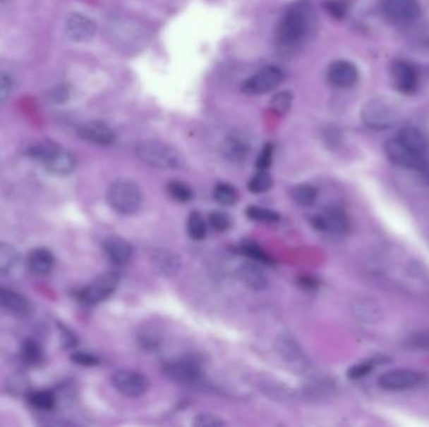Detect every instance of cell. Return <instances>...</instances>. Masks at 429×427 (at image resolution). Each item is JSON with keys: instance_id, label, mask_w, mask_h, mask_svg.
I'll use <instances>...</instances> for the list:
<instances>
[{"instance_id": "cell-1", "label": "cell", "mask_w": 429, "mask_h": 427, "mask_svg": "<svg viewBox=\"0 0 429 427\" xmlns=\"http://www.w3.org/2000/svg\"><path fill=\"white\" fill-rule=\"evenodd\" d=\"M318 17L309 0H299L288 6L275 32L279 51L293 53L316 32Z\"/></svg>"}, {"instance_id": "cell-2", "label": "cell", "mask_w": 429, "mask_h": 427, "mask_svg": "<svg viewBox=\"0 0 429 427\" xmlns=\"http://www.w3.org/2000/svg\"><path fill=\"white\" fill-rule=\"evenodd\" d=\"M108 33L114 44L126 53H138L150 43V32L143 23L131 17H117L109 22Z\"/></svg>"}, {"instance_id": "cell-3", "label": "cell", "mask_w": 429, "mask_h": 427, "mask_svg": "<svg viewBox=\"0 0 429 427\" xmlns=\"http://www.w3.org/2000/svg\"><path fill=\"white\" fill-rule=\"evenodd\" d=\"M135 156L142 163L151 166L153 168L179 169L185 164L182 153L164 142H142L135 147Z\"/></svg>"}, {"instance_id": "cell-4", "label": "cell", "mask_w": 429, "mask_h": 427, "mask_svg": "<svg viewBox=\"0 0 429 427\" xmlns=\"http://www.w3.org/2000/svg\"><path fill=\"white\" fill-rule=\"evenodd\" d=\"M107 202L117 214L131 216L137 214L141 209L143 194L141 188L135 182L116 180L108 188Z\"/></svg>"}, {"instance_id": "cell-5", "label": "cell", "mask_w": 429, "mask_h": 427, "mask_svg": "<svg viewBox=\"0 0 429 427\" xmlns=\"http://www.w3.org/2000/svg\"><path fill=\"white\" fill-rule=\"evenodd\" d=\"M361 119L372 130H387L398 123V109L382 98L370 99L361 109Z\"/></svg>"}, {"instance_id": "cell-6", "label": "cell", "mask_w": 429, "mask_h": 427, "mask_svg": "<svg viewBox=\"0 0 429 427\" xmlns=\"http://www.w3.org/2000/svg\"><path fill=\"white\" fill-rule=\"evenodd\" d=\"M284 80V73L277 67H266L246 79L241 90L248 96H262L271 90L277 89Z\"/></svg>"}, {"instance_id": "cell-7", "label": "cell", "mask_w": 429, "mask_h": 427, "mask_svg": "<svg viewBox=\"0 0 429 427\" xmlns=\"http://www.w3.org/2000/svg\"><path fill=\"white\" fill-rule=\"evenodd\" d=\"M117 272H106L98 276L79 292V299L85 304H97L109 297L119 286Z\"/></svg>"}, {"instance_id": "cell-8", "label": "cell", "mask_w": 429, "mask_h": 427, "mask_svg": "<svg viewBox=\"0 0 429 427\" xmlns=\"http://www.w3.org/2000/svg\"><path fill=\"white\" fill-rule=\"evenodd\" d=\"M112 383L119 394L127 397H140L150 388V381L145 375L132 370H119L112 375Z\"/></svg>"}, {"instance_id": "cell-9", "label": "cell", "mask_w": 429, "mask_h": 427, "mask_svg": "<svg viewBox=\"0 0 429 427\" xmlns=\"http://www.w3.org/2000/svg\"><path fill=\"white\" fill-rule=\"evenodd\" d=\"M384 151L390 162L401 168L423 171L427 163L424 156L413 152L409 148L403 146L397 138L387 142L384 146Z\"/></svg>"}, {"instance_id": "cell-10", "label": "cell", "mask_w": 429, "mask_h": 427, "mask_svg": "<svg viewBox=\"0 0 429 427\" xmlns=\"http://www.w3.org/2000/svg\"><path fill=\"white\" fill-rule=\"evenodd\" d=\"M167 376L181 385H195L203 377L201 364L193 357H182L166 366Z\"/></svg>"}, {"instance_id": "cell-11", "label": "cell", "mask_w": 429, "mask_h": 427, "mask_svg": "<svg viewBox=\"0 0 429 427\" xmlns=\"http://www.w3.org/2000/svg\"><path fill=\"white\" fill-rule=\"evenodd\" d=\"M311 225L315 230L329 232L343 236L350 228L349 218L344 211L339 207H329L322 214H316L311 219Z\"/></svg>"}, {"instance_id": "cell-12", "label": "cell", "mask_w": 429, "mask_h": 427, "mask_svg": "<svg viewBox=\"0 0 429 427\" xmlns=\"http://www.w3.org/2000/svg\"><path fill=\"white\" fill-rule=\"evenodd\" d=\"M423 376L413 370H393L380 375L378 378L379 388L387 391H404L416 388L422 383Z\"/></svg>"}, {"instance_id": "cell-13", "label": "cell", "mask_w": 429, "mask_h": 427, "mask_svg": "<svg viewBox=\"0 0 429 427\" xmlns=\"http://www.w3.org/2000/svg\"><path fill=\"white\" fill-rule=\"evenodd\" d=\"M385 17L393 23H412L421 17L422 6L418 0H385Z\"/></svg>"}, {"instance_id": "cell-14", "label": "cell", "mask_w": 429, "mask_h": 427, "mask_svg": "<svg viewBox=\"0 0 429 427\" xmlns=\"http://www.w3.org/2000/svg\"><path fill=\"white\" fill-rule=\"evenodd\" d=\"M66 33L69 39L77 43H85L96 35L97 24L85 14L72 13L66 20Z\"/></svg>"}, {"instance_id": "cell-15", "label": "cell", "mask_w": 429, "mask_h": 427, "mask_svg": "<svg viewBox=\"0 0 429 427\" xmlns=\"http://www.w3.org/2000/svg\"><path fill=\"white\" fill-rule=\"evenodd\" d=\"M277 351L282 362L294 372H303L306 369V359L298 342L290 336L277 338Z\"/></svg>"}, {"instance_id": "cell-16", "label": "cell", "mask_w": 429, "mask_h": 427, "mask_svg": "<svg viewBox=\"0 0 429 427\" xmlns=\"http://www.w3.org/2000/svg\"><path fill=\"white\" fill-rule=\"evenodd\" d=\"M359 72L354 63L339 59L327 68V80L338 88H350L356 85Z\"/></svg>"}, {"instance_id": "cell-17", "label": "cell", "mask_w": 429, "mask_h": 427, "mask_svg": "<svg viewBox=\"0 0 429 427\" xmlns=\"http://www.w3.org/2000/svg\"><path fill=\"white\" fill-rule=\"evenodd\" d=\"M78 135L83 141L96 146H109L116 140V133L108 124L99 120H90L78 128Z\"/></svg>"}, {"instance_id": "cell-18", "label": "cell", "mask_w": 429, "mask_h": 427, "mask_svg": "<svg viewBox=\"0 0 429 427\" xmlns=\"http://www.w3.org/2000/svg\"><path fill=\"white\" fill-rule=\"evenodd\" d=\"M390 73L394 80L397 89L401 90V93L411 94L416 92L418 88V72L416 67L406 61H397L392 64Z\"/></svg>"}, {"instance_id": "cell-19", "label": "cell", "mask_w": 429, "mask_h": 427, "mask_svg": "<svg viewBox=\"0 0 429 427\" xmlns=\"http://www.w3.org/2000/svg\"><path fill=\"white\" fill-rule=\"evenodd\" d=\"M153 268L164 277H174L181 270V259L177 253L167 248H156L151 253Z\"/></svg>"}, {"instance_id": "cell-20", "label": "cell", "mask_w": 429, "mask_h": 427, "mask_svg": "<svg viewBox=\"0 0 429 427\" xmlns=\"http://www.w3.org/2000/svg\"><path fill=\"white\" fill-rule=\"evenodd\" d=\"M43 164L48 172L56 175H71L75 169L77 162L72 153L68 152L59 146L54 148V151L45 158Z\"/></svg>"}, {"instance_id": "cell-21", "label": "cell", "mask_w": 429, "mask_h": 427, "mask_svg": "<svg viewBox=\"0 0 429 427\" xmlns=\"http://www.w3.org/2000/svg\"><path fill=\"white\" fill-rule=\"evenodd\" d=\"M0 309L13 315L25 317L33 312V306L27 298L13 290L0 286Z\"/></svg>"}, {"instance_id": "cell-22", "label": "cell", "mask_w": 429, "mask_h": 427, "mask_svg": "<svg viewBox=\"0 0 429 427\" xmlns=\"http://www.w3.org/2000/svg\"><path fill=\"white\" fill-rule=\"evenodd\" d=\"M222 156L234 164H241L248 159L251 148L248 141L238 135L226 137L221 144Z\"/></svg>"}, {"instance_id": "cell-23", "label": "cell", "mask_w": 429, "mask_h": 427, "mask_svg": "<svg viewBox=\"0 0 429 427\" xmlns=\"http://www.w3.org/2000/svg\"><path fill=\"white\" fill-rule=\"evenodd\" d=\"M103 248L104 252L107 253L108 259L119 266L127 264L133 256V248L130 242L119 236L108 237L103 242Z\"/></svg>"}, {"instance_id": "cell-24", "label": "cell", "mask_w": 429, "mask_h": 427, "mask_svg": "<svg viewBox=\"0 0 429 427\" xmlns=\"http://www.w3.org/2000/svg\"><path fill=\"white\" fill-rule=\"evenodd\" d=\"M237 276L243 285H246L248 288H251L254 291H262L269 285L264 271L261 270L259 266H256L254 262H243L240 264L237 268Z\"/></svg>"}, {"instance_id": "cell-25", "label": "cell", "mask_w": 429, "mask_h": 427, "mask_svg": "<svg viewBox=\"0 0 429 427\" xmlns=\"http://www.w3.org/2000/svg\"><path fill=\"white\" fill-rule=\"evenodd\" d=\"M397 140L401 142L403 146L409 148L413 152L425 156L429 149V142L427 135L422 130L414 127H404L399 130Z\"/></svg>"}, {"instance_id": "cell-26", "label": "cell", "mask_w": 429, "mask_h": 427, "mask_svg": "<svg viewBox=\"0 0 429 427\" xmlns=\"http://www.w3.org/2000/svg\"><path fill=\"white\" fill-rule=\"evenodd\" d=\"M137 341L142 349L153 351L164 341V330L155 322H147L137 332Z\"/></svg>"}, {"instance_id": "cell-27", "label": "cell", "mask_w": 429, "mask_h": 427, "mask_svg": "<svg viewBox=\"0 0 429 427\" xmlns=\"http://www.w3.org/2000/svg\"><path fill=\"white\" fill-rule=\"evenodd\" d=\"M28 266L35 275H48L54 267V256L45 248H35L29 254Z\"/></svg>"}, {"instance_id": "cell-28", "label": "cell", "mask_w": 429, "mask_h": 427, "mask_svg": "<svg viewBox=\"0 0 429 427\" xmlns=\"http://www.w3.org/2000/svg\"><path fill=\"white\" fill-rule=\"evenodd\" d=\"M356 314L361 320L365 322H377L382 318L380 307L372 299H361L356 306Z\"/></svg>"}, {"instance_id": "cell-29", "label": "cell", "mask_w": 429, "mask_h": 427, "mask_svg": "<svg viewBox=\"0 0 429 427\" xmlns=\"http://www.w3.org/2000/svg\"><path fill=\"white\" fill-rule=\"evenodd\" d=\"M291 197L300 206L310 207L316 202L318 191H316L315 187L310 186V185H299V186L294 187Z\"/></svg>"}, {"instance_id": "cell-30", "label": "cell", "mask_w": 429, "mask_h": 427, "mask_svg": "<svg viewBox=\"0 0 429 427\" xmlns=\"http://www.w3.org/2000/svg\"><path fill=\"white\" fill-rule=\"evenodd\" d=\"M187 232H188V236L195 241H201L206 236V232H207L206 222H205L203 214L198 211L190 214L188 221H187Z\"/></svg>"}, {"instance_id": "cell-31", "label": "cell", "mask_w": 429, "mask_h": 427, "mask_svg": "<svg viewBox=\"0 0 429 427\" xmlns=\"http://www.w3.org/2000/svg\"><path fill=\"white\" fill-rule=\"evenodd\" d=\"M29 404L38 410H52L56 406V395L49 390H40L29 394Z\"/></svg>"}, {"instance_id": "cell-32", "label": "cell", "mask_w": 429, "mask_h": 427, "mask_svg": "<svg viewBox=\"0 0 429 427\" xmlns=\"http://www.w3.org/2000/svg\"><path fill=\"white\" fill-rule=\"evenodd\" d=\"M18 259H19V253L17 252V249L8 243L0 242V273H6L13 270L14 266L17 264Z\"/></svg>"}, {"instance_id": "cell-33", "label": "cell", "mask_w": 429, "mask_h": 427, "mask_svg": "<svg viewBox=\"0 0 429 427\" xmlns=\"http://www.w3.org/2000/svg\"><path fill=\"white\" fill-rule=\"evenodd\" d=\"M167 192L175 201L181 203L190 202L193 198L191 187L181 180H169L167 183Z\"/></svg>"}, {"instance_id": "cell-34", "label": "cell", "mask_w": 429, "mask_h": 427, "mask_svg": "<svg viewBox=\"0 0 429 427\" xmlns=\"http://www.w3.org/2000/svg\"><path fill=\"white\" fill-rule=\"evenodd\" d=\"M214 199L224 207H230L236 203V190L229 183H219L214 187Z\"/></svg>"}, {"instance_id": "cell-35", "label": "cell", "mask_w": 429, "mask_h": 427, "mask_svg": "<svg viewBox=\"0 0 429 427\" xmlns=\"http://www.w3.org/2000/svg\"><path fill=\"white\" fill-rule=\"evenodd\" d=\"M294 97L291 92L284 90L279 92L275 96L271 98L270 109L271 112L277 116H285L290 111L291 104H293Z\"/></svg>"}, {"instance_id": "cell-36", "label": "cell", "mask_w": 429, "mask_h": 427, "mask_svg": "<svg viewBox=\"0 0 429 427\" xmlns=\"http://www.w3.org/2000/svg\"><path fill=\"white\" fill-rule=\"evenodd\" d=\"M274 180L267 171H259L248 182V191L254 194H261L270 191Z\"/></svg>"}, {"instance_id": "cell-37", "label": "cell", "mask_w": 429, "mask_h": 427, "mask_svg": "<svg viewBox=\"0 0 429 427\" xmlns=\"http://www.w3.org/2000/svg\"><path fill=\"white\" fill-rule=\"evenodd\" d=\"M246 216L251 221H256V222H260V223H267V225L277 223V221L280 219V214L275 212V211L262 209V207H259V206H250L246 209Z\"/></svg>"}, {"instance_id": "cell-38", "label": "cell", "mask_w": 429, "mask_h": 427, "mask_svg": "<svg viewBox=\"0 0 429 427\" xmlns=\"http://www.w3.org/2000/svg\"><path fill=\"white\" fill-rule=\"evenodd\" d=\"M240 248H241V252L243 254H246V256H248L251 259H254V261L266 264H270L274 262L270 256L264 249H261V247H259L254 242H243Z\"/></svg>"}, {"instance_id": "cell-39", "label": "cell", "mask_w": 429, "mask_h": 427, "mask_svg": "<svg viewBox=\"0 0 429 427\" xmlns=\"http://www.w3.org/2000/svg\"><path fill=\"white\" fill-rule=\"evenodd\" d=\"M43 357L40 345L34 341H27L23 345L22 359L28 365H38Z\"/></svg>"}, {"instance_id": "cell-40", "label": "cell", "mask_w": 429, "mask_h": 427, "mask_svg": "<svg viewBox=\"0 0 429 427\" xmlns=\"http://www.w3.org/2000/svg\"><path fill=\"white\" fill-rule=\"evenodd\" d=\"M192 425L196 427H221L225 426L226 421L211 412H201L195 416Z\"/></svg>"}, {"instance_id": "cell-41", "label": "cell", "mask_w": 429, "mask_h": 427, "mask_svg": "<svg viewBox=\"0 0 429 427\" xmlns=\"http://www.w3.org/2000/svg\"><path fill=\"white\" fill-rule=\"evenodd\" d=\"M210 225L217 232H225L229 230L232 225L231 218L229 214L220 212V211H216L210 214L209 217Z\"/></svg>"}, {"instance_id": "cell-42", "label": "cell", "mask_w": 429, "mask_h": 427, "mask_svg": "<svg viewBox=\"0 0 429 427\" xmlns=\"http://www.w3.org/2000/svg\"><path fill=\"white\" fill-rule=\"evenodd\" d=\"M374 366L375 365H374V362L370 359V360L364 361V362H361V364L351 366L348 372H346V375H348L350 380H359V378L367 376L368 373H370L373 371V369H374Z\"/></svg>"}, {"instance_id": "cell-43", "label": "cell", "mask_w": 429, "mask_h": 427, "mask_svg": "<svg viewBox=\"0 0 429 427\" xmlns=\"http://www.w3.org/2000/svg\"><path fill=\"white\" fill-rule=\"evenodd\" d=\"M272 154H274V147L270 143H267L261 149L258 161H256V167L259 171H267L272 163Z\"/></svg>"}, {"instance_id": "cell-44", "label": "cell", "mask_w": 429, "mask_h": 427, "mask_svg": "<svg viewBox=\"0 0 429 427\" xmlns=\"http://www.w3.org/2000/svg\"><path fill=\"white\" fill-rule=\"evenodd\" d=\"M324 8L332 17L337 18V19H342L346 13L344 4L339 0H325Z\"/></svg>"}, {"instance_id": "cell-45", "label": "cell", "mask_w": 429, "mask_h": 427, "mask_svg": "<svg viewBox=\"0 0 429 427\" xmlns=\"http://www.w3.org/2000/svg\"><path fill=\"white\" fill-rule=\"evenodd\" d=\"M72 361L75 362L77 365L85 366V367H92V366H96L99 364V361H98L95 354L83 352V351L74 352L72 354Z\"/></svg>"}, {"instance_id": "cell-46", "label": "cell", "mask_w": 429, "mask_h": 427, "mask_svg": "<svg viewBox=\"0 0 429 427\" xmlns=\"http://www.w3.org/2000/svg\"><path fill=\"white\" fill-rule=\"evenodd\" d=\"M13 90V79L11 75L6 73H0V104L4 103L11 96Z\"/></svg>"}, {"instance_id": "cell-47", "label": "cell", "mask_w": 429, "mask_h": 427, "mask_svg": "<svg viewBox=\"0 0 429 427\" xmlns=\"http://www.w3.org/2000/svg\"><path fill=\"white\" fill-rule=\"evenodd\" d=\"M71 96V92L66 85H58L54 89L51 90L52 101L54 103H64L68 101Z\"/></svg>"}, {"instance_id": "cell-48", "label": "cell", "mask_w": 429, "mask_h": 427, "mask_svg": "<svg viewBox=\"0 0 429 427\" xmlns=\"http://www.w3.org/2000/svg\"><path fill=\"white\" fill-rule=\"evenodd\" d=\"M62 342L63 346L66 349H72L74 346H77L78 341H77V338L74 336L73 332L62 327Z\"/></svg>"}, {"instance_id": "cell-49", "label": "cell", "mask_w": 429, "mask_h": 427, "mask_svg": "<svg viewBox=\"0 0 429 427\" xmlns=\"http://www.w3.org/2000/svg\"><path fill=\"white\" fill-rule=\"evenodd\" d=\"M423 171L424 172H425V173H427V175H428L429 177V162H427V163H425V167H424Z\"/></svg>"}]
</instances>
